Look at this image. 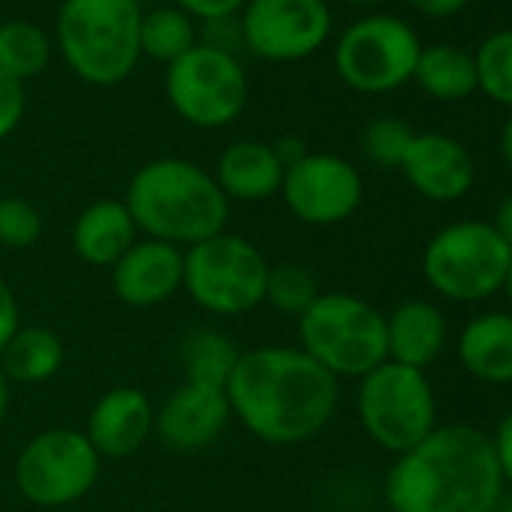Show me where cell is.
Segmentation results:
<instances>
[{
	"label": "cell",
	"mask_w": 512,
	"mask_h": 512,
	"mask_svg": "<svg viewBox=\"0 0 512 512\" xmlns=\"http://www.w3.org/2000/svg\"><path fill=\"white\" fill-rule=\"evenodd\" d=\"M193 46H196V25L178 7H157L151 13H142V25H139L142 55L169 67Z\"/></svg>",
	"instance_id": "obj_25"
},
{
	"label": "cell",
	"mask_w": 512,
	"mask_h": 512,
	"mask_svg": "<svg viewBox=\"0 0 512 512\" xmlns=\"http://www.w3.org/2000/svg\"><path fill=\"white\" fill-rule=\"evenodd\" d=\"M473 61H476L479 91L488 100L512 109V28L497 31L488 40H482Z\"/></svg>",
	"instance_id": "obj_28"
},
{
	"label": "cell",
	"mask_w": 512,
	"mask_h": 512,
	"mask_svg": "<svg viewBox=\"0 0 512 512\" xmlns=\"http://www.w3.org/2000/svg\"><path fill=\"white\" fill-rule=\"evenodd\" d=\"M416 31L395 16H368L344 31L335 49L338 76L359 94H389L413 79Z\"/></svg>",
	"instance_id": "obj_11"
},
{
	"label": "cell",
	"mask_w": 512,
	"mask_h": 512,
	"mask_svg": "<svg viewBox=\"0 0 512 512\" xmlns=\"http://www.w3.org/2000/svg\"><path fill=\"white\" fill-rule=\"evenodd\" d=\"M281 196L293 217L308 226H338L350 220L362 199L365 184L359 169L338 154H305L299 163L287 166Z\"/></svg>",
	"instance_id": "obj_13"
},
{
	"label": "cell",
	"mask_w": 512,
	"mask_h": 512,
	"mask_svg": "<svg viewBox=\"0 0 512 512\" xmlns=\"http://www.w3.org/2000/svg\"><path fill=\"white\" fill-rule=\"evenodd\" d=\"M139 25V0H64L58 13V46L82 82L112 88L142 58Z\"/></svg>",
	"instance_id": "obj_4"
},
{
	"label": "cell",
	"mask_w": 512,
	"mask_h": 512,
	"mask_svg": "<svg viewBox=\"0 0 512 512\" xmlns=\"http://www.w3.org/2000/svg\"><path fill=\"white\" fill-rule=\"evenodd\" d=\"M103 458L79 428H46L16 458V488L34 506H70L100 479Z\"/></svg>",
	"instance_id": "obj_10"
},
{
	"label": "cell",
	"mask_w": 512,
	"mask_h": 512,
	"mask_svg": "<svg viewBox=\"0 0 512 512\" xmlns=\"http://www.w3.org/2000/svg\"><path fill=\"white\" fill-rule=\"evenodd\" d=\"M52 58L49 34L31 22H7L0 25V73L16 82H28L46 70Z\"/></svg>",
	"instance_id": "obj_26"
},
{
	"label": "cell",
	"mask_w": 512,
	"mask_h": 512,
	"mask_svg": "<svg viewBox=\"0 0 512 512\" xmlns=\"http://www.w3.org/2000/svg\"><path fill=\"white\" fill-rule=\"evenodd\" d=\"M28 109V94L25 85L10 79L7 73H0V142L16 133Z\"/></svg>",
	"instance_id": "obj_31"
},
{
	"label": "cell",
	"mask_w": 512,
	"mask_h": 512,
	"mask_svg": "<svg viewBox=\"0 0 512 512\" xmlns=\"http://www.w3.org/2000/svg\"><path fill=\"white\" fill-rule=\"evenodd\" d=\"M43 235V214L22 196H0V247L28 250Z\"/></svg>",
	"instance_id": "obj_30"
},
{
	"label": "cell",
	"mask_w": 512,
	"mask_h": 512,
	"mask_svg": "<svg viewBox=\"0 0 512 512\" xmlns=\"http://www.w3.org/2000/svg\"><path fill=\"white\" fill-rule=\"evenodd\" d=\"M500 293H503L506 302H509L506 311H512V263H509V272H506V278H503V290H500Z\"/></svg>",
	"instance_id": "obj_41"
},
{
	"label": "cell",
	"mask_w": 512,
	"mask_h": 512,
	"mask_svg": "<svg viewBox=\"0 0 512 512\" xmlns=\"http://www.w3.org/2000/svg\"><path fill=\"white\" fill-rule=\"evenodd\" d=\"M85 434L100 458H130L154 434V404L136 386H115L91 407Z\"/></svg>",
	"instance_id": "obj_17"
},
{
	"label": "cell",
	"mask_w": 512,
	"mask_h": 512,
	"mask_svg": "<svg viewBox=\"0 0 512 512\" xmlns=\"http://www.w3.org/2000/svg\"><path fill=\"white\" fill-rule=\"evenodd\" d=\"M296 323L299 347L338 380H362L389 359L386 314L353 293H320Z\"/></svg>",
	"instance_id": "obj_5"
},
{
	"label": "cell",
	"mask_w": 512,
	"mask_h": 512,
	"mask_svg": "<svg viewBox=\"0 0 512 512\" xmlns=\"http://www.w3.org/2000/svg\"><path fill=\"white\" fill-rule=\"evenodd\" d=\"M139 241V229L124 199H97L73 223V250L94 269H112Z\"/></svg>",
	"instance_id": "obj_21"
},
{
	"label": "cell",
	"mask_w": 512,
	"mask_h": 512,
	"mask_svg": "<svg viewBox=\"0 0 512 512\" xmlns=\"http://www.w3.org/2000/svg\"><path fill=\"white\" fill-rule=\"evenodd\" d=\"M241 350L235 341L217 329H196L181 344V365L187 383H202L214 389H226V380L238 362Z\"/></svg>",
	"instance_id": "obj_24"
},
{
	"label": "cell",
	"mask_w": 512,
	"mask_h": 512,
	"mask_svg": "<svg viewBox=\"0 0 512 512\" xmlns=\"http://www.w3.org/2000/svg\"><path fill=\"white\" fill-rule=\"evenodd\" d=\"M109 272L118 302L157 308L184 290V250L157 238H139Z\"/></svg>",
	"instance_id": "obj_15"
},
{
	"label": "cell",
	"mask_w": 512,
	"mask_h": 512,
	"mask_svg": "<svg viewBox=\"0 0 512 512\" xmlns=\"http://www.w3.org/2000/svg\"><path fill=\"white\" fill-rule=\"evenodd\" d=\"M407 4L428 19H449V16H458L470 0H407Z\"/></svg>",
	"instance_id": "obj_35"
},
{
	"label": "cell",
	"mask_w": 512,
	"mask_h": 512,
	"mask_svg": "<svg viewBox=\"0 0 512 512\" xmlns=\"http://www.w3.org/2000/svg\"><path fill=\"white\" fill-rule=\"evenodd\" d=\"M491 226H494V232L500 235V241L509 247V253H512V193H506L503 199H500V205L494 208V217L488 220Z\"/></svg>",
	"instance_id": "obj_36"
},
{
	"label": "cell",
	"mask_w": 512,
	"mask_h": 512,
	"mask_svg": "<svg viewBox=\"0 0 512 512\" xmlns=\"http://www.w3.org/2000/svg\"><path fill=\"white\" fill-rule=\"evenodd\" d=\"M407 184L431 202H455L470 193L476 163L470 151L443 133H416L401 163Z\"/></svg>",
	"instance_id": "obj_16"
},
{
	"label": "cell",
	"mask_w": 512,
	"mask_h": 512,
	"mask_svg": "<svg viewBox=\"0 0 512 512\" xmlns=\"http://www.w3.org/2000/svg\"><path fill=\"white\" fill-rule=\"evenodd\" d=\"M488 440H491V452H494V461H497L503 488L512 491V410L494 425V431L488 434Z\"/></svg>",
	"instance_id": "obj_32"
},
{
	"label": "cell",
	"mask_w": 512,
	"mask_h": 512,
	"mask_svg": "<svg viewBox=\"0 0 512 512\" xmlns=\"http://www.w3.org/2000/svg\"><path fill=\"white\" fill-rule=\"evenodd\" d=\"M226 401L232 419L256 440L299 446L335 419L341 380L302 347H253L241 350L226 380Z\"/></svg>",
	"instance_id": "obj_1"
},
{
	"label": "cell",
	"mask_w": 512,
	"mask_h": 512,
	"mask_svg": "<svg viewBox=\"0 0 512 512\" xmlns=\"http://www.w3.org/2000/svg\"><path fill=\"white\" fill-rule=\"evenodd\" d=\"M383 494L392 512H494L503 479L488 434L452 422L395 455Z\"/></svg>",
	"instance_id": "obj_2"
},
{
	"label": "cell",
	"mask_w": 512,
	"mask_h": 512,
	"mask_svg": "<svg viewBox=\"0 0 512 512\" xmlns=\"http://www.w3.org/2000/svg\"><path fill=\"white\" fill-rule=\"evenodd\" d=\"M509 263L512 253L488 220L449 223L422 250L425 284L455 305H476L497 296Z\"/></svg>",
	"instance_id": "obj_6"
},
{
	"label": "cell",
	"mask_w": 512,
	"mask_h": 512,
	"mask_svg": "<svg viewBox=\"0 0 512 512\" xmlns=\"http://www.w3.org/2000/svg\"><path fill=\"white\" fill-rule=\"evenodd\" d=\"M332 34L326 0H247L241 40L263 61L287 64L314 55Z\"/></svg>",
	"instance_id": "obj_12"
},
{
	"label": "cell",
	"mask_w": 512,
	"mask_h": 512,
	"mask_svg": "<svg viewBox=\"0 0 512 512\" xmlns=\"http://www.w3.org/2000/svg\"><path fill=\"white\" fill-rule=\"evenodd\" d=\"M19 302H16V293L13 287L0 278V353L10 344V338L19 332Z\"/></svg>",
	"instance_id": "obj_34"
},
{
	"label": "cell",
	"mask_w": 512,
	"mask_h": 512,
	"mask_svg": "<svg viewBox=\"0 0 512 512\" xmlns=\"http://www.w3.org/2000/svg\"><path fill=\"white\" fill-rule=\"evenodd\" d=\"M461 368L488 386H512V311H485L455 338Z\"/></svg>",
	"instance_id": "obj_20"
},
{
	"label": "cell",
	"mask_w": 512,
	"mask_h": 512,
	"mask_svg": "<svg viewBox=\"0 0 512 512\" xmlns=\"http://www.w3.org/2000/svg\"><path fill=\"white\" fill-rule=\"evenodd\" d=\"M449 344L446 314L428 299H407L386 314L389 362L428 371Z\"/></svg>",
	"instance_id": "obj_18"
},
{
	"label": "cell",
	"mask_w": 512,
	"mask_h": 512,
	"mask_svg": "<svg viewBox=\"0 0 512 512\" xmlns=\"http://www.w3.org/2000/svg\"><path fill=\"white\" fill-rule=\"evenodd\" d=\"M247 76L232 52L196 43L166 67V97L178 118L193 127L217 130L232 124L247 106Z\"/></svg>",
	"instance_id": "obj_9"
},
{
	"label": "cell",
	"mask_w": 512,
	"mask_h": 512,
	"mask_svg": "<svg viewBox=\"0 0 512 512\" xmlns=\"http://www.w3.org/2000/svg\"><path fill=\"white\" fill-rule=\"evenodd\" d=\"M413 82L434 100L458 103L479 91L476 82V61L470 52L455 46H428L419 52Z\"/></svg>",
	"instance_id": "obj_23"
},
{
	"label": "cell",
	"mask_w": 512,
	"mask_h": 512,
	"mask_svg": "<svg viewBox=\"0 0 512 512\" xmlns=\"http://www.w3.org/2000/svg\"><path fill=\"white\" fill-rule=\"evenodd\" d=\"M64 341L46 326H19L0 353V371L10 383H46L64 368Z\"/></svg>",
	"instance_id": "obj_22"
},
{
	"label": "cell",
	"mask_w": 512,
	"mask_h": 512,
	"mask_svg": "<svg viewBox=\"0 0 512 512\" xmlns=\"http://www.w3.org/2000/svg\"><path fill=\"white\" fill-rule=\"evenodd\" d=\"M500 157H503V163L512 169V115L506 118V124H503V130H500Z\"/></svg>",
	"instance_id": "obj_38"
},
{
	"label": "cell",
	"mask_w": 512,
	"mask_h": 512,
	"mask_svg": "<svg viewBox=\"0 0 512 512\" xmlns=\"http://www.w3.org/2000/svg\"><path fill=\"white\" fill-rule=\"evenodd\" d=\"M7 410H10V380L0 371V422L7 419Z\"/></svg>",
	"instance_id": "obj_39"
},
{
	"label": "cell",
	"mask_w": 512,
	"mask_h": 512,
	"mask_svg": "<svg viewBox=\"0 0 512 512\" xmlns=\"http://www.w3.org/2000/svg\"><path fill=\"white\" fill-rule=\"evenodd\" d=\"M284 172L287 169L269 142L241 139L220 151L211 175L229 202H266L281 193Z\"/></svg>",
	"instance_id": "obj_19"
},
{
	"label": "cell",
	"mask_w": 512,
	"mask_h": 512,
	"mask_svg": "<svg viewBox=\"0 0 512 512\" xmlns=\"http://www.w3.org/2000/svg\"><path fill=\"white\" fill-rule=\"evenodd\" d=\"M229 419L226 389L184 380L163 398L160 407H154V434L175 452H199L217 443Z\"/></svg>",
	"instance_id": "obj_14"
},
{
	"label": "cell",
	"mask_w": 512,
	"mask_h": 512,
	"mask_svg": "<svg viewBox=\"0 0 512 512\" xmlns=\"http://www.w3.org/2000/svg\"><path fill=\"white\" fill-rule=\"evenodd\" d=\"M353 7H377V4H386V0H347Z\"/></svg>",
	"instance_id": "obj_42"
},
{
	"label": "cell",
	"mask_w": 512,
	"mask_h": 512,
	"mask_svg": "<svg viewBox=\"0 0 512 512\" xmlns=\"http://www.w3.org/2000/svg\"><path fill=\"white\" fill-rule=\"evenodd\" d=\"M269 260L253 241L217 232L184 247V293L214 317H241L266 302Z\"/></svg>",
	"instance_id": "obj_7"
},
{
	"label": "cell",
	"mask_w": 512,
	"mask_h": 512,
	"mask_svg": "<svg viewBox=\"0 0 512 512\" xmlns=\"http://www.w3.org/2000/svg\"><path fill=\"white\" fill-rule=\"evenodd\" d=\"M124 205L142 238H157L181 250L226 232L229 220V199L214 175L181 157H160L139 166L127 184Z\"/></svg>",
	"instance_id": "obj_3"
},
{
	"label": "cell",
	"mask_w": 512,
	"mask_h": 512,
	"mask_svg": "<svg viewBox=\"0 0 512 512\" xmlns=\"http://www.w3.org/2000/svg\"><path fill=\"white\" fill-rule=\"evenodd\" d=\"M320 281L317 275L302 266V263H275L269 266V281H266V302L284 317H302L314 299L320 296Z\"/></svg>",
	"instance_id": "obj_27"
},
{
	"label": "cell",
	"mask_w": 512,
	"mask_h": 512,
	"mask_svg": "<svg viewBox=\"0 0 512 512\" xmlns=\"http://www.w3.org/2000/svg\"><path fill=\"white\" fill-rule=\"evenodd\" d=\"M356 413L368 440L389 455L413 449L440 425L428 371L389 359L359 380Z\"/></svg>",
	"instance_id": "obj_8"
},
{
	"label": "cell",
	"mask_w": 512,
	"mask_h": 512,
	"mask_svg": "<svg viewBox=\"0 0 512 512\" xmlns=\"http://www.w3.org/2000/svg\"><path fill=\"white\" fill-rule=\"evenodd\" d=\"M413 130L407 121L401 118H377L365 127L362 133V148L368 154V160H374L377 166H386V169H401L404 157H407V148L413 142Z\"/></svg>",
	"instance_id": "obj_29"
},
{
	"label": "cell",
	"mask_w": 512,
	"mask_h": 512,
	"mask_svg": "<svg viewBox=\"0 0 512 512\" xmlns=\"http://www.w3.org/2000/svg\"><path fill=\"white\" fill-rule=\"evenodd\" d=\"M494 512H512V491H509V488H503V494H500Z\"/></svg>",
	"instance_id": "obj_40"
},
{
	"label": "cell",
	"mask_w": 512,
	"mask_h": 512,
	"mask_svg": "<svg viewBox=\"0 0 512 512\" xmlns=\"http://www.w3.org/2000/svg\"><path fill=\"white\" fill-rule=\"evenodd\" d=\"M178 10L187 16H196L202 22H226L238 10H244L247 0H175Z\"/></svg>",
	"instance_id": "obj_33"
},
{
	"label": "cell",
	"mask_w": 512,
	"mask_h": 512,
	"mask_svg": "<svg viewBox=\"0 0 512 512\" xmlns=\"http://www.w3.org/2000/svg\"><path fill=\"white\" fill-rule=\"evenodd\" d=\"M272 148H275L278 160L284 163V169H287V166H293V163H299V160L308 154V148H305V142H302L299 136H284V139H278Z\"/></svg>",
	"instance_id": "obj_37"
}]
</instances>
